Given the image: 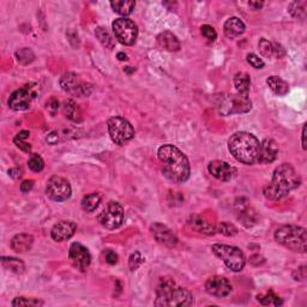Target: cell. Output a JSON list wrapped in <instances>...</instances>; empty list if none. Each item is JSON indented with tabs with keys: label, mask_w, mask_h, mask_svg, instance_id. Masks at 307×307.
Instances as JSON below:
<instances>
[{
	"label": "cell",
	"mask_w": 307,
	"mask_h": 307,
	"mask_svg": "<svg viewBox=\"0 0 307 307\" xmlns=\"http://www.w3.org/2000/svg\"><path fill=\"white\" fill-rule=\"evenodd\" d=\"M34 244V238L29 234H17L11 240V247L17 253H24L31 250Z\"/></svg>",
	"instance_id": "603a6c76"
},
{
	"label": "cell",
	"mask_w": 307,
	"mask_h": 307,
	"mask_svg": "<svg viewBox=\"0 0 307 307\" xmlns=\"http://www.w3.org/2000/svg\"><path fill=\"white\" fill-rule=\"evenodd\" d=\"M154 304L160 307L192 306L194 297L187 289L175 285L172 279L163 277L157 285L156 299Z\"/></svg>",
	"instance_id": "277c9868"
},
{
	"label": "cell",
	"mask_w": 307,
	"mask_h": 307,
	"mask_svg": "<svg viewBox=\"0 0 307 307\" xmlns=\"http://www.w3.org/2000/svg\"><path fill=\"white\" fill-rule=\"evenodd\" d=\"M8 175H10L12 179H19V178L23 177V169L18 168V167H14L8 171Z\"/></svg>",
	"instance_id": "c3c4849f"
},
{
	"label": "cell",
	"mask_w": 307,
	"mask_h": 307,
	"mask_svg": "<svg viewBox=\"0 0 307 307\" xmlns=\"http://www.w3.org/2000/svg\"><path fill=\"white\" fill-rule=\"evenodd\" d=\"M259 51L261 54L265 58H271L273 57V43L269 42L267 39H261L258 43Z\"/></svg>",
	"instance_id": "8d00e7d4"
},
{
	"label": "cell",
	"mask_w": 307,
	"mask_h": 307,
	"mask_svg": "<svg viewBox=\"0 0 307 307\" xmlns=\"http://www.w3.org/2000/svg\"><path fill=\"white\" fill-rule=\"evenodd\" d=\"M59 83L64 92L77 96V98H87L93 93L92 84L82 82L74 72H67L61 76Z\"/></svg>",
	"instance_id": "8fae6325"
},
{
	"label": "cell",
	"mask_w": 307,
	"mask_h": 307,
	"mask_svg": "<svg viewBox=\"0 0 307 307\" xmlns=\"http://www.w3.org/2000/svg\"><path fill=\"white\" fill-rule=\"evenodd\" d=\"M223 31L227 37L229 39H234V37L240 36L245 31V24L244 22L238 17H230L228 18L223 24Z\"/></svg>",
	"instance_id": "7402d4cb"
},
{
	"label": "cell",
	"mask_w": 307,
	"mask_h": 307,
	"mask_svg": "<svg viewBox=\"0 0 307 307\" xmlns=\"http://www.w3.org/2000/svg\"><path fill=\"white\" fill-rule=\"evenodd\" d=\"M100 202H101L100 195L98 194L88 195L83 198V201H82V207H83V210H86L87 212H93L98 209L99 205H100Z\"/></svg>",
	"instance_id": "4dcf8cb0"
},
{
	"label": "cell",
	"mask_w": 307,
	"mask_h": 307,
	"mask_svg": "<svg viewBox=\"0 0 307 307\" xmlns=\"http://www.w3.org/2000/svg\"><path fill=\"white\" fill-rule=\"evenodd\" d=\"M113 31L118 41L125 46H132L138 37V28L133 20L128 18H118L112 24Z\"/></svg>",
	"instance_id": "30bf717a"
},
{
	"label": "cell",
	"mask_w": 307,
	"mask_h": 307,
	"mask_svg": "<svg viewBox=\"0 0 307 307\" xmlns=\"http://www.w3.org/2000/svg\"><path fill=\"white\" fill-rule=\"evenodd\" d=\"M286 54L283 47L279 45V43H273V57L276 58H282Z\"/></svg>",
	"instance_id": "bcb514c9"
},
{
	"label": "cell",
	"mask_w": 307,
	"mask_h": 307,
	"mask_svg": "<svg viewBox=\"0 0 307 307\" xmlns=\"http://www.w3.org/2000/svg\"><path fill=\"white\" fill-rule=\"evenodd\" d=\"M289 12L295 18L304 19L306 17V10H305V2H298L294 1L289 5Z\"/></svg>",
	"instance_id": "d590c367"
},
{
	"label": "cell",
	"mask_w": 307,
	"mask_h": 307,
	"mask_svg": "<svg viewBox=\"0 0 307 307\" xmlns=\"http://www.w3.org/2000/svg\"><path fill=\"white\" fill-rule=\"evenodd\" d=\"M294 280L297 281H304L306 279V267H300L298 270L294 271L293 274Z\"/></svg>",
	"instance_id": "7dc6e473"
},
{
	"label": "cell",
	"mask_w": 307,
	"mask_h": 307,
	"mask_svg": "<svg viewBox=\"0 0 307 307\" xmlns=\"http://www.w3.org/2000/svg\"><path fill=\"white\" fill-rule=\"evenodd\" d=\"M207 171L209 173L215 177L217 180L221 181H229L234 175V168L230 165H228L224 161H211L207 166Z\"/></svg>",
	"instance_id": "ac0fdd59"
},
{
	"label": "cell",
	"mask_w": 307,
	"mask_h": 307,
	"mask_svg": "<svg viewBox=\"0 0 307 307\" xmlns=\"http://www.w3.org/2000/svg\"><path fill=\"white\" fill-rule=\"evenodd\" d=\"M201 31H202V35H203V36L205 37L207 41H215L216 37H217L216 30L211 27V25H209V24L202 25Z\"/></svg>",
	"instance_id": "ab89813d"
},
{
	"label": "cell",
	"mask_w": 307,
	"mask_h": 307,
	"mask_svg": "<svg viewBox=\"0 0 307 307\" xmlns=\"http://www.w3.org/2000/svg\"><path fill=\"white\" fill-rule=\"evenodd\" d=\"M217 232H220L221 234L226 236H234L238 234V228H236L232 223H227V222H222V223L218 226Z\"/></svg>",
	"instance_id": "74e56055"
},
{
	"label": "cell",
	"mask_w": 307,
	"mask_h": 307,
	"mask_svg": "<svg viewBox=\"0 0 307 307\" xmlns=\"http://www.w3.org/2000/svg\"><path fill=\"white\" fill-rule=\"evenodd\" d=\"M63 110H64V114H65V116L69 119V120H71L74 122H81L82 120H83V118H82L81 108L78 107V104L76 103L74 100H67L64 102Z\"/></svg>",
	"instance_id": "484cf974"
},
{
	"label": "cell",
	"mask_w": 307,
	"mask_h": 307,
	"mask_svg": "<svg viewBox=\"0 0 307 307\" xmlns=\"http://www.w3.org/2000/svg\"><path fill=\"white\" fill-rule=\"evenodd\" d=\"M263 5H264V2L262 1H250L248 2V6H251L253 8V10H261L263 7Z\"/></svg>",
	"instance_id": "f907efd6"
},
{
	"label": "cell",
	"mask_w": 307,
	"mask_h": 307,
	"mask_svg": "<svg viewBox=\"0 0 307 307\" xmlns=\"http://www.w3.org/2000/svg\"><path fill=\"white\" fill-rule=\"evenodd\" d=\"M11 305L13 307H22V306H42L43 305V301L37 300V299H28V298L24 297H18V298H14L12 300V303H11Z\"/></svg>",
	"instance_id": "e575fe53"
},
{
	"label": "cell",
	"mask_w": 307,
	"mask_h": 307,
	"mask_svg": "<svg viewBox=\"0 0 307 307\" xmlns=\"http://www.w3.org/2000/svg\"><path fill=\"white\" fill-rule=\"evenodd\" d=\"M162 162V173L169 181L175 184L185 183L191 174L189 159L183 151L172 144L162 145L157 151Z\"/></svg>",
	"instance_id": "6da1fadb"
},
{
	"label": "cell",
	"mask_w": 307,
	"mask_h": 307,
	"mask_svg": "<svg viewBox=\"0 0 307 307\" xmlns=\"http://www.w3.org/2000/svg\"><path fill=\"white\" fill-rule=\"evenodd\" d=\"M46 194L48 198L54 202H64L71 197L72 190L71 185L66 179L53 175L48 181L46 186Z\"/></svg>",
	"instance_id": "4fadbf2b"
},
{
	"label": "cell",
	"mask_w": 307,
	"mask_h": 307,
	"mask_svg": "<svg viewBox=\"0 0 307 307\" xmlns=\"http://www.w3.org/2000/svg\"><path fill=\"white\" fill-rule=\"evenodd\" d=\"M301 144H303L304 150H306V125L303 127V133H301Z\"/></svg>",
	"instance_id": "816d5d0a"
},
{
	"label": "cell",
	"mask_w": 307,
	"mask_h": 307,
	"mask_svg": "<svg viewBox=\"0 0 307 307\" xmlns=\"http://www.w3.org/2000/svg\"><path fill=\"white\" fill-rule=\"evenodd\" d=\"M76 230H77V224L74 222L60 221L52 228L51 235L55 241H65L74 236Z\"/></svg>",
	"instance_id": "e0dca14e"
},
{
	"label": "cell",
	"mask_w": 307,
	"mask_h": 307,
	"mask_svg": "<svg viewBox=\"0 0 307 307\" xmlns=\"http://www.w3.org/2000/svg\"><path fill=\"white\" fill-rule=\"evenodd\" d=\"M268 87L270 88L271 92L279 96H285L287 95L289 92V86L286 81H283L282 78L277 77V76H271L267 80Z\"/></svg>",
	"instance_id": "d4e9b609"
},
{
	"label": "cell",
	"mask_w": 307,
	"mask_h": 307,
	"mask_svg": "<svg viewBox=\"0 0 307 307\" xmlns=\"http://www.w3.org/2000/svg\"><path fill=\"white\" fill-rule=\"evenodd\" d=\"M205 291L207 294L216 298H224L232 292V286L227 279L222 276H212L206 281Z\"/></svg>",
	"instance_id": "2e32d148"
},
{
	"label": "cell",
	"mask_w": 307,
	"mask_h": 307,
	"mask_svg": "<svg viewBox=\"0 0 307 307\" xmlns=\"http://www.w3.org/2000/svg\"><path fill=\"white\" fill-rule=\"evenodd\" d=\"M107 124L110 138L115 144L124 145L134 137L132 125L121 116H113L108 120Z\"/></svg>",
	"instance_id": "9c48e42d"
},
{
	"label": "cell",
	"mask_w": 307,
	"mask_h": 307,
	"mask_svg": "<svg viewBox=\"0 0 307 307\" xmlns=\"http://www.w3.org/2000/svg\"><path fill=\"white\" fill-rule=\"evenodd\" d=\"M301 184L300 175L291 163H282L274 171L273 179L263 190V194L270 201L285 198L292 190L298 189Z\"/></svg>",
	"instance_id": "7a4b0ae2"
},
{
	"label": "cell",
	"mask_w": 307,
	"mask_h": 307,
	"mask_svg": "<svg viewBox=\"0 0 307 307\" xmlns=\"http://www.w3.org/2000/svg\"><path fill=\"white\" fill-rule=\"evenodd\" d=\"M257 299H258L259 303L262 304V305L268 306V305H274V306H281L283 304V301L281 300V298L279 295H276L274 293L273 291H269L267 293L261 294L257 297Z\"/></svg>",
	"instance_id": "1f68e13d"
},
{
	"label": "cell",
	"mask_w": 307,
	"mask_h": 307,
	"mask_svg": "<svg viewBox=\"0 0 307 307\" xmlns=\"http://www.w3.org/2000/svg\"><path fill=\"white\" fill-rule=\"evenodd\" d=\"M128 67H130V66H128ZM128 67H126V69H125V71H126L127 74H131V72H132L133 70H130V69H128Z\"/></svg>",
	"instance_id": "11a10c76"
},
{
	"label": "cell",
	"mask_w": 307,
	"mask_h": 307,
	"mask_svg": "<svg viewBox=\"0 0 307 307\" xmlns=\"http://www.w3.org/2000/svg\"><path fill=\"white\" fill-rule=\"evenodd\" d=\"M103 258L104 261H106L108 264L114 265L118 263V254H116L114 251L112 250H104L103 251Z\"/></svg>",
	"instance_id": "7bdbcfd3"
},
{
	"label": "cell",
	"mask_w": 307,
	"mask_h": 307,
	"mask_svg": "<svg viewBox=\"0 0 307 307\" xmlns=\"http://www.w3.org/2000/svg\"><path fill=\"white\" fill-rule=\"evenodd\" d=\"M17 138H20V139H27L30 137V132L29 131H20V132L17 134Z\"/></svg>",
	"instance_id": "f5cc1de1"
},
{
	"label": "cell",
	"mask_w": 307,
	"mask_h": 307,
	"mask_svg": "<svg viewBox=\"0 0 307 307\" xmlns=\"http://www.w3.org/2000/svg\"><path fill=\"white\" fill-rule=\"evenodd\" d=\"M150 232L153 236L156 239L157 242L166 247H175L178 244L177 235L173 233L171 228H168L166 224L162 223H154L151 224Z\"/></svg>",
	"instance_id": "9a60e30c"
},
{
	"label": "cell",
	"mask_w": 307,
	"mask_h": 307,
	"mask_svg": "<svg viewBox=\"0 0 307 307\" xmlns=\"http://www.w3.org/2000/svg\"><path fill=\"white\" fill-rule=\"evenodd\" d=\"M69 257L71 259L72 264L77 269H81V270H86L90 265V262H92L90 252L86 246H83L80 242H74L70 246Z\"/></svg>",
	"instance_id": "5bb4252c"
},
{
	"label": "cell",
	"mask_w": 307,
	"mask_h": 307,
	"mask_svg": "<svg viewBox=\"0 0 307 307\" xmlns=\"http://www.w3.org/2000/svg\"><path fill=\"white\" fill-rule=\"evenodd\" d=\"M246 60L251 66L254 67V69H263V67H264V61L254 53H248L246 55Z\"/></svg>",
	"instance_id": "60d3db41"
},
{
	"label": "cell",
	"mask_w": 307,
	"mask_h": 307,
	"mask_svg": "<svg viewBox=\"0 0 307 307\" xmlns=\"http://www.w3.org/2000/svg\"><path fill=\"white\" fill-rule=\"evenodd\" d=\"M34 187V180H24L20 184V191L23 194H28L31 191V189Z\"/></svg>",
	"instance_id": "f6af8a7d"
},
{
	"label": "cell",
	"mask_w": 307,
	"mask_h": 307,
	"mask_svg": "<svg viewBox=\"0 0 307 307\" xmlns=\"http://www.w3.org/2000/svg\"><path fill=\"white\" fill-rule=\"evenodd\" d=\"M98 220L101 223V226L107 228V229H118L122 224V221H124V209L116 202H110L102 210Z\"/></svg>",
	"instance_id": "7c38bea8"
},
{
	"label": "cell",
	"mask_w": 307,
	"mask_h": 307,
	"mask_svg": "<svg viewBox=\"0 0 307 307\" xmlns=\"http://www.w3.org/2000/svg\"><path fill=\"white\" fill-rule=\"evenodd\" d=\"M1 264L2 267L7 270L12 271L14 274H22L24 271V263L17 258H7V257H2L1 258Z\"/></svg>",
	"instance_id": "f546056e"
},
{
	"label": "cell",
	"mask_w": 307,
	"mask_h": 307,
	"mask_svg": "<svg viewBox=\"0 0 307 307\" xmlns=\"http://www.w3.org/2000/svg\"><path fill=\"white\" fill-rule=\"evenodd\" d=\"M116 58H118L119 60L124 61V60H127V55L125 53H122V52H119L118 54H116Z\"/></svg>",
	"instance_id": "db71d44e"
},
{
	"label": "cell",
	"mask_w": 307,
	"mask_h": 307,
	"mask_svg": "<svg viewBox=\"0 0 307 307\" xmlns=\"http://www.w3.org/2000/svg\"><path fill=\"white\" fill-rule=\"evenodd\" d=\"M58 140H59V136H58L57 132H51L46 137V142L51 145L57 144Z\"/></svg>",
	"instance_id": "681fc988"
},
{
	"label": "cell",
	"mask_w": 307,
	"mask_h": 307,
	"mask_svg": "<svg viewBox=\"0 0 307 307\" xmlns=\"http://www.w3.org/2000/svg\"><path fill=\"white\" fill-rule=\"evenodd\" d=\"M261 142L252 133L236 132L228 140L230 154L239 162L245 165H254L261 156Z\"/></svg>",
	"instance_id": "3957f363"
},
{
	"label": "cell",
	"mask_w": 307,
	"mask_h": 307,
	"mask_svg": "<svg viewBox=\"0 0 307 307\" xmlns=\"http://www.w3.org/2000/svg\"><path fill=\"white\" fill-rule=\"evenodd\" d=\"M143 263H144V258L142 257V254L139 252H133L130 256V259H128V267H130L131 271H134L137 270Z\"/></svg>",
	"instance_id": "f35d334b"
},
{
	"label": "cell",
	"mask_w": 307,
	"mask_h": 307,
	"mask_svg": "<svg viewBox=\"0 0 307 307\" xmlns=\"http://www.w3.org/2000/svg\"><path fill=\"white\" fill-rule=\"evenodd\" d=\"M95 35L99 39V41L102 43V46H104L108 49L114 48V46H115V41H114L113 36L109 34V31H108L106 28L103 27L96 28Z\"/></svg>",
	"instance_id": "f1b7e54d"
},
{
	"label": "cell",
	"mask_w": 307,
	"mask_h": 307,
	"mask_svg": "<svg viewBox=\"0 0 307 307\" xmlns=\"http://www.w3.org/2000/svg\"><path fill=\"white\" fill-rule=\"evenodd\" d=\"M275 239L279 244L289 250L300 253L306 252L307 235L305 228L295 224H285L277 228L275 232Z\"/></svg>",
	"instance_id": "5b68a950"
},
{
	"label": "cell",
	"mask_w": 307,
	"mask_h": 307,
	"mask_svg": "<svg viewBox=\"0 0 307 307\" xmlns=\"http://www.w3.org/2000/svg\"><path fill=\"white\" fill-rule=\"evenodd\" d=\"M236 210H238V211H236L238 212V218L245 227L253 226L257 222V214L247 203L239 204L238 202H236Z\"/></svg>",
	"instance_id": "44dd1931"
},
{
	"label": "cell",
	"mask_w": 307,
	"mask_h": 307,
	"mask_svg": "<svg viewBox=\"0 0 307 307\" xmlns=\"http://www.w3.org/2000/svg\"><path fill=\"white\" fill-rule=\"evenodd\" d=\"M110 6L114 12L121 14V16H128L133 12L136 2L132 0H115V1H110Z\"/></svg>",
	"instance_id": "83f0119b"
},
{
	"label": "cell",
	"mask_w": 307,
	"mask_h": 307,
	"mask_svg": "<svg viewBox=\"0 0 307 307\" xmlns=\"http://www.w3.org/2000/svg\"><path fill=\"white\" fill-rule=\"evenodd\" d=\"M218 113L223 116L232 115V114L247 113L252 109V102L247 95H227L221 99L218 103Z\"/></svg>",
	"instance_id": "ba28073f"
},
{
	"label": "cell",
	"mask_w": 307,
	"mask_h": 307,
	"mask_svg": "<svg viewBox=\"0 0 307 307\" xmlns=\"http://www.w3.org/2000/svg\"><path fill=\"white\" fill-rule=\"evenodd\" d=\"M234 87H235L236 92L241 95H247L250 92L251 87V78L250 76L245 72H238L234 76Z\"/></svg>",
	"instance_id": "4316f807"
},
{
	"label": "cell",
	"mask_w": 307,
	"mask_h": 307,
	"mask_svg": "<svg viewBox=\"0 0 307 307\" xmlns=\"http://www.w3.org/2000/svg\"><path fill=\"white\" fill-rule=\"evenodd\" d=\"M212 252L216 257L222 259L228 269L233 271H241L245 267V254L240 248L235 246H229V245H221L215 244L211 247Z\"/></svg>",
	"instance_id": "8992f818"
},
{
	"label": "cell",
	"mask_w": 307,
	"mask_h": 307,
	"mask_svg": "<svg viewBox=\"0 0 307 307\" xmlns=\"http://www.w3.org/2000/svg\"><path fill=\"white\" fill-rule=\"evenodd\" d=\"M46 109L48 110V113L51 114V115L54 116L55 114L58 113V110H59V101L55 98H51L46 102Z\"/></svg>",
	"instance_id": "b9f144b4"
},
{
	"label": "cell",
	"mask_w": 307,
	"mask_h": 307,
	"mask_svg": "<svg viewBox=\"0 0 307 307\" xmlns=\"http://www.w3.org/2000/svg\"><path fill=\"white\" fill-rule=\"evenodd\" d=\"M13 143L16 144L17 148L20 149L22 151H24V153H30L31 151V145L25 142V139H20V138H17V137H14Z\"/></svg>",
	"instance_id": "ee69618b"
},
{
	"label": "cell",
	"mask_w": 307,
	"mask_h": 307,
	"mask_svg": "<svg viewBox=\"0 0 307 307\" xmlns=\"http://www.w3.org/2000/svg\"><path fill=\"white\" fill-rule=\"evenodd\" d=\"M157 43L168 52H177L180 49V42L177 36L171 31H163L157 36Z\"/></svg>",
	"instance_id": "cb8c5ba5"
},
{
	"label": "cell",
	"mask_w": 307,
	"mask_h": 307,
	"mask_svg": "<svg viewBox=\"0 0 307 307\" xmlns=\"http://www.w3.org/2000/svg\"><path fill=\"white\" fill-rule=\"evenodd\" d=\"M39 89L40 87L37 83H29L19 88L11 94L10 99H8V107L16 112L27 110L28 108H30L35 99L37 98Z\"/></svg>",
	"instance_id": "52a82bcc"
},
{
	"label": "cell",
	"mask_w": 307,
	"mask_h": 307,
	"mask_svg": "<svg viewBox=\"0 0 307 307\" xmlns=\"http://www.w3.org/2000/svg\"><path fill=\"white\" fill-rule=\"evenodd\" d=\"M189 226L195 230V232L205 234V235H212L216 232V228L209 223L206 220H204L202 216L192 215L187 221Z\"/></svg>",
	"instance_id": "ffe728a7"
},
{
	"label": "cell",
	"mask_w": 307,
	"mask_h": 307,
	"mask_svg": "<svg viewBox=\"0 0 307 307\" xmlns=\"http://www.w3.org/2000/svg\"><path fill=\"white\" fill-rule=\"evenodd\" d=\"M28 166L31 171L35 173H40L45 168V161L42 160V157L37 154H33L30 156V159L28 160Z\"/></svg>",
	"instance_id": "836d02e7"
},
{
	"label": "cell",
	"mask_w": 307,
	"mask_h": 307,
	"mask_svg": "<svg viewBox=\"0 0 307 307\" xmlns=\"http://www.w3.org/2000/svg\"><path fill=\"white\" fill-rule=\"evenodd\" d=\"M16 58L19 64H22V65H28V64L33 63L35 60V54L30 48L24 47V48H20L16 52Z\"/></svg>",
	"instance_id": "d6a6232c"
},
{
	"label": "cell",
	"mask_w": 307,
	"mask_h": 307,
	"mask_svg": "<svg viewBox=\"0 0 307 307\" xmlns=\"http://www.w3.org/2000/svg\"><path fill=\"white\" fill-rule=\"evenodd\" d=\"M261 156H259V163H271L279 156V147L274 139H264L261 143Z\"/></svg>",
	"instance_id": "d6986e66"
}]
</instances>
